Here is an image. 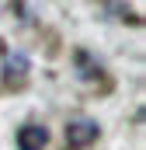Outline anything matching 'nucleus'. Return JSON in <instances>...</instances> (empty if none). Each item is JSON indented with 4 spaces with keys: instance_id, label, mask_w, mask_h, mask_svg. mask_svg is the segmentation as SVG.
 Listing matches in <instances>:
<instances>
[{
    "instance_id": "nucleus-1",
    "label": "nucleus",
    "mask_w": 146,
    "mask_h": 150,
    "mask_svg": "<svg viewBox=\"0 0 146 150\" xmlns=\"http://www.w3.org/2000/svg\"><path fill=\"white\" fill-rule=\"evenodd\" d=\"M0 52H4V87H11V91L25 87L28 77H32L28 56H25V52H14V49H7V45H0Z\"/></svg>"
},
{
    "instance_id": "nucleus-2",
    "label": "nucleus",
    "mask_w": 146,
    "mask_h": 150,
    "mask_svg": "<svg viewBox=\"0 0 146 150\" xmlns=\"http://www.w3.org/2000/svg\"><path fill=\"white\" fill-rule=\"evenodd\" d=\"M98 136H101V126H98L94 119H73L70 126H66V147L70 150L91 147Z\"/></svg>"
},
{
    "instance_id": "nucleus-3",
    "label": "nucleus",
    "mask_w": 146,
    "mask_h": 150,
    "mask_svg": "<svg viewBox=\"0 0 146 150\" xmlns=\"http://www.w3.org/2000/svg\"><path fill=\"white\" fill-rule=\"evenodd\" d=\"M45 143H49V129L45 126L28 122V126L18 129V150H45Z\"/></svg>"
},
{
    "instance_id": "nucleus-4",
    "label": "nucleus",
    "mask_w": 146,
    "mask_h": 150,
    "mask_svg": "<svg viewBox=\"0 0 146 150\" xmlns=\"http://www.w3.org/2000/svg\"><path fill=\"white\" fill-rule=\"evenodd\" d=\"M77 63L84 67V70H80V77H98L101 70H105V67H101V63H94V59H91V52H84V49L77 52Z\"/></svg>"
},
{
    "instance_id": "nucleus-5",
    "label": "nucleus",
    "mask_w": 146,
    "mask_h": 150,
    "mask_svg": "<svg viewBox=\"0 0 146 150\" xmlns=\"http://www.w3.org/2000/svg\"><path fill=\"white\" fill-rule=\"evenodd\" d=\"M21 0H0V14H7V11H14Z\"/></svg>"
}]
</instances>
